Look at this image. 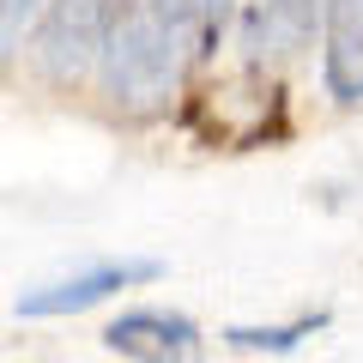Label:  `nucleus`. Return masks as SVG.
Instances as JSON below:
<instances>
[{
  "label": "nucleus",
  "mask_w": 363,
  "mask_h": 363,
  "mask_svg": "<svg viewBox=\"0 0 363 363\" xmlns=\"http://www.w3.org/2000/svg\"><path fill=\"white\" fill-rule=\"evenodd\" d=\"M97 61H104L109 97L128 104V109H145V104H157V97H169L188 49L145 13L140 0H121V13H116V25H109V43H104Z\"/></svg>",
  "instance_id": "obj_1"
},
{
  "label": "nucleus",
  "mask_w": 363,
  "mask_h": 363,
  "mask_svg": "<svg viewBox=\"0 0 363 363\" xmlns=\"http://www.w3.org/2000/svg\"><path fill=\"white\" fill-rule=\"evenodd\" d=\"M49 25H43V61H49L55 79H85L97 67L109 43V25H116L121 0H49L43 6Z\"/></svg>",
  "instance_id": "obj_2"
},
{
  "label": "nucleus",
  "mask_w": 363,
  "mask_h": 363,
  "mask_svg": "<svg viewBox=\"0 0 363 363\" xmlns=\"http://www.w3.org/2000/svg\"><path fill=\"white\" fill-rule=\"evenodd\" d=\"M157 260L133 255V260H97V267L85 272H67V279H55V285H37L18 297V315H73V309H91V303H104L109 291H128V285H145V279H157Z\"/></svg>",
  "instance_id": "obj_3"
},
{
  "label": "nucleus",
  "mask_w": 363,
  "mask_h": 363,
  "mask_svg": "<svg viewBox=\"0 0 363 363\" xmlns=\"http://www.w3.org/2000/svg\"><path fill=\"white\" fill-rule=\"evenodd\" d=\"M327 13V0H248L242 6V49L248 61H279L297 55L315 37V18Z\"/></svg>",
  "instance_id": "obj_4"
},
{
  "label": "nucleus",
  "mask_w": 363,
  "mask_h": 363,
  "mask_svg": "<svg viewBox=\"0 0 363 363\" xmlns=\"http://www.w3.org/2000/svg\"><path fill=\"white\" fill-rule=\"evenodd\" d=\"M104 345L121 351V357H194L200 327L188 315H169V309H128L109 321Z\"/></svg>",
  "instance_id": "obj_5"
},
{
  "label": "nucleus",
  "mask_w": 363,
  "mask_h": 363,
  "mask_svg": "<svg viewBox=\"0 0 363 363\" xmlns=\"http://www.w3.org/2000/svg\"><path fill=\"white\" fill-rule=\"evenodd\" d=\"M140 6H145V13H152L188 55L218 49L224 25H230V13H236V0H140Z\"/></svg>",
  "instance_id": "obj_6"
},
{
  "label": "nucleus",
  "mask_w": 363,
  "mask_h": 363,
  "mask_svg": "<svg viewBox=\"0 0 363 363\" xmlns=\"http://www.w3.org/2000/svg\"><path fill=\"white\" fill-rule=\"evenodd\" d=\"M315 327H321V315H303V321H291V327H230V345L236 351H291L297 339H309Z\"/></svg>",
  "instance_id": "obj_7"
}]
</instances>
